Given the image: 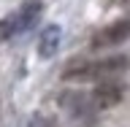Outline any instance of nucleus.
Segmentation results:
<instances>
[{
	"label": "nucleus",
	"mask_w": 130,
	"mask_h": 127,
	"mask_svg": "<svg viewBox=\"0 0 130 127\" xmlns=\"http://www.w3.org/2000/svg\"><path fill=\"white\" fill-rule=\"evenodd\" d=\"M122 92H125V89H122L119 84H114V81H103V84L92 92V103H95L98 108H111V105H117V103L122 100Z\"/></svg>",
	"instance_id": "7ed1b4c3"
},
{
	"label": "nucleus",
	"mask_w": 130,
	"mask_h": 127,
	"mask_svg": "<svg viewBox=\"0 0 130 127\" xmlns=\"http://www.w3.org/2000/svg\"><path fill=\"white\" fill-rule=\"evenodd\" d=\"M130 68V57L117 54V57H106V60H98V62H87V60H79V62H68L62 79L68 81H89V79H108V76H117V73L127 70Z\"/></svg>",
	"instance_id": "f257e3e1"
},
{
	"label": "nucleus",
	"mask_w": 130,
	"mask_h": 127,
	"mask_svg": "<svg viewBox=\"0 0 130 127\" xmlns=\"http://www.w3.org/2000/svg\"><path fill=\"white\" fill-rule=\"evenodd\" d=\"M127 38H130V22L122 19V22H111L106 27H100L92 35L89 46L92 49H108V46H119L122 41H127Z\"/></svg>",
	"instance_id": "f03ea898"
},
{
	"label": "nucleus",
	"mask_w": 130,
	"mask_h": 127,
	"mask_svg": "<svg viewBox=\"0 0 130 127\" xmlns=\"http://www.w3.org/2000/svg\"><path fill=\"white\" fill-rule=\"evenodd\" d=\"M122 6H125V8H127V11H130V0H122Z\"/></svg>",
	"instance_id": "0eeeda50"
},
{
	"label": "nucleus",
	"mask_w": 130,
	"mask_h": 127,
	"mask_svg": "<svg viewBox=\"0 0 130 127\" xmlns=\"http://www.w3.org/2000/svg\"><path fill=\"white\" fill-rule=\"evenodd\" d=\"M41 11H43V3H38V0L27 3V6L16 14V19H11V22H14V32L16 30H30L32 24L41 19Z\"/></svg>",
	"instance_id": "20e7f679"
},
{
	"label": "nucleus",
	"mask_w": 130,
	"mask_h": 127,
	"mask_svg": "<svg viewBox=\"0 0 130 127\" xmlns=\"http://www.w3.org/2000/svg\"><path fill=\"white\" fill-rule=\"evenodd\" d=\"M11 32H14V22L11 19H0V43L6 38H11Z\"/></svg>",
	"instance_id": "423d86ee"
},
{
	"label": "nucleus",
	"mask_w": 130,
	"mask_h": 127,
	"mask_svg": "<svg viewBox=\"0 0 130 127\" xmlns=\"http://www.w3.org/2000/svg\"><path fill=\"white\" fill-rule=\"evenodd\" d=\"M60 38H62V32L57 24H49L46 30L41 32V41H38V49H41V57H52L60 46Z\"/></svg>",
	"instance_id": "39448f33"
}]
</instances>
